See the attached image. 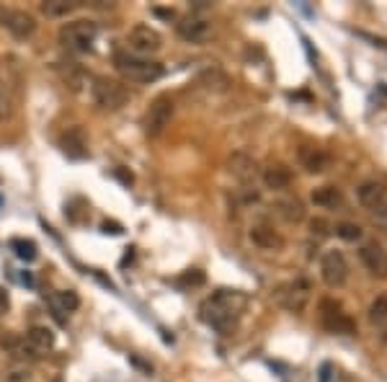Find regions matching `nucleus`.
Returning a JSON list of instances; mask_svg holds the SVG:
<instances>
[{
  "label": "nucleus",
  "mask_w": 387,
  "mask_h": 382,
  "mask_svg": "<svg viewBox=\"0 0 387 382\" xmlns=\"http://www.w3.org/2000/svg\"><path fill=\"white\" fill-rule=\"evenodd\" d=\"M0 26L13 37V39H29L34 37L37 32V18L26 11H18V8H6L0 11Z\"/></svg>",
  "instance_id": "10"
},
{
  "label": "nucleus",
  "mask_w": 387,
  "mask_h": 382,
  "mask_svg": "<svg viewBox=\"0 0 387 382\" xmlns=\"http://www.w3.org/2000/svg\"><path fill=\"white\" fill-rule=\"evenodd\" d=\"M328 230H331V228H328V223H325V220H320V217L310 223V232H313V235H317V238L328 235Z\"/></svg>",
  "instance_id": "30"
},
{
  "label": "nucleus",
  "mask_w": 387,
  "mask_h": 382,
  "mask_svg": "<svg viewBox=\"0 0 387 382\" xmlns=\"http://www.w3.org/2000/svg\"><path fill=\"white\" fill-rule=\"evenodd\" d=\"M317 318H320V326L328 331V334L336 336H356V323L354 318L343 310V305L336 303L333 297H323L317 303Z\"/></svg>",
  "instance_id": "4"
},
{
  "label": "nucleus",
  "mask_w": 387,
  "mask_h": 382,
  "mask_svg": "<svg viewBox=\"0 0 387 382\" xmlns=\"http://www.w3.org/2000/svg\"><path fill=\"white\" fill-rule=\"evenodd\" d=\"M310 202L317 209H341L343 207V194L336 186H320V189L310 194Z\"/></svg>",
  "instance_id": "20"
},
{
  "label": "nucleus",
  "mask_w": 387,
  "mask_h": 382,
  "mask_svg": "<svg viewBox=\"0 0 387 382\" xmlns=\"http://www.w3.org/2000/svg\"><path fill=\"white\" fill-rule=\"evenodd\" d=\"M333 230H336V235H339L341 240H346V243H356V240H362V235H364L362 225H356V223H339Z\"/></svg>",
  "instance_id": "26"
},
{
  "label": "nucleus",
  "mask_w": 387,
  "mask_h": 382,
  "mask_svg": "<svg viewBox=\"0 0 387 382\" xmlns=\"http://www.w3.org/2000/svg\"><path fill=\"white\" fill-rule=\"evenodd\" d=\"M3 380L6 382H29L32 380V369H29L26 364H13L11 369H6Z\"/></svg>",
  "instance_id": "27"
},
{
  "label": "nucleus",
  "mask_w": 387,
  "mask_h": 382,
  "mask_svg": "<svg viewBox=\"0 0 387 382\" xmlns=\"http://www.w3.org/2000/svg\"><path fill=\"white\" fill-rule=\"evenodd\" d=\"M96 37H98V24L96 21H72V24H65L60 29V41L63 47H67L70 52H91L96 44Z\"/></svg>",
  "instance_id": "6"
},
{
  "label": "nucleus",
  "mask_w": 387,
  "mask_h": 382,
  "mask_svg": "<svg viewBox=\"0 0 387 382\" xmlns=\"http://www.w3.org/2000/svg\"><path fill=\"white\" fill-rule=\"evenodd\" d=\"M248 240L258 251H266V253H279L284 248V238L279 235V230L271 223H253L251 230H248Z\"/></svg>",
  "instance_id": "12"
},
{
  "label": "nucleus",
  "mask_w": 387,
  "mask_h": 382,
  "mask_svg": "<svg viewBox=\"0 0 387 382\" xmlns=\"http://www.w3.org/2000/svg\"><path fill=\"white\" fill-rule=\"evenodd\" d=\"M173 112H176L173 98H171V96H158V98L147 106V112H145V117H143L145 135L147 137L163 135L166 127L171 124V119H173Z\"/></svg>",
  "instance_id": "7"
},
{
  "label": "nucleus",
  "mask_w": 387,
  "mask_h": 382,
  "mask_svg": "<svg viewBox=\"0 0 387 382\" xmlns=\"http://www.w3.org/2000/svg\"><path fill=\"white\" fill-rule=\"evenodd\" d=\"M310 297H313V284H310V279L305 277H294L289 279V282H282V284L274 289V300H277L287 312H294V315H302V312H305Z\"/></svg>",
  "instance_id": "3"
},
{
  "label": "nucleus",
  "mask_w": 387,
  "mask_h": 382,
  "mask_svg": "<svg viewBox=\"0 0 387 382\" xmlns=\"http://www.w3.org/2000/svg\"><path fill=\"white\" fill-rule=\"evenodd\" d=\"M228 171L232 173L235 181H240L243 186H251V183H256V176H258V163L248 152H232L228 158Z\"/></svg>",
  "instance_id": "14"
},
{
  "label": "nucleus",
  "mask_w": 387,
  "mask_h": 382,
  "mask_svg": "<svg viewBox=\"0 0 387 382\" xmlns=\"http://www.w3.org/2000/svg\"><path fill=\"white\" fill-rule=\"evenodd\" d=\"M178 284L181 286H202L204 284V274L199 269H191V271H186L181 279H178Z\"/></svg>",
  "instance_id": "28"
},
{
  "label": "nucleus",
  "mask_w": 387,
  "mask_h": 382,
  "mask_svg": "<svg viewBox=\"0 0 387 382\" xmlns=\"http://www.w3.org/2000/svg\"><path fill=\"white\" fill-rule=\"evenodd\" d=\"M91 98L101 112H119L129 101V91L119 80L98 75V78H93V86H91Z\"/></svg>",
  "instance_id": "5"
},
{
  "label": "nucleus",
  "mask_w": 387,
  "mask_h": 382,
  "mask_svg": "<svg viewBox=\"0 0 387 382\" xmlns=\"http://www.w3.org/2000/svg\"><path fill=\"white\" fill-rule=\"evenodd\" d=\"M60 145H63L65 155H70V158H75V160L88 155V137L80 127H70L67 132H63Z\"/></svg>",
  "instance_id": "19"
},
{
  "label": "nucleus",
  "mask_w": 387,
  "mask_h": 382,
  "mask_svg": "<svg viewBox=\"0 0 387 382\" xmlns=\"http://www.w3.org/2000/svg\"><path fill=\"white\" fill-rule=\"evenodd\" d=\"M41 11H44L49 18H63L75 11V3H67V0H47V3H41Z\"/></svg>",
  "instance_id": "24"
},
{
  "label": "nucleus",
  "mask_w": 387,
  "mask_h": 382,
  "mask_svg": "<svg viewBox=\"0 0 387 382\" xmlns=\"http://www.w3.org/2000/svg\"><path fill=\"white\" fill-rule=\"evenodd\" d=\"M24 341L34 357H44V354H49V351L55 349V334L47 326H32L26 331Z\"/></svg>",
  "instance_id": "16"
},
{
  "label": "nucleus",
  "mask_w": 387,
  "mask_h": 382,
  "mask_svg": "<svg viewBox=\"0 0 387 382\" xmlns=\"http://www.w3.org/2000/svg\"><path fill=\"white\" fill-rule=\"evenodd\" d=\"M52 305H55L60 312H75L80 308V297L72 292V289H63L52 297Z\"/></svg>",
  "instance_id": "22"
},
{
  "label": "nucleus",
  "mask_w": 387,
  "mask_h": 382,
  "mask_svg": "<svg viewBox=\"0 0 387 382\" xmlns=\"http://www.w3.org/2000/svg\"><path fill=\"white\" fill-rule=\"evenodd\" d=\"M369 323H374V326H382V323H387V295H379L372 300L369 305Z\"/></svg>",
  "instance_id": "25"
},
{
  "label": "nucleus",
  "mask_w": 387,
  "mask_h": 382,
  "mask_svg": "<svg viewBox=\"0 0 387 382\" xmlns=\"http://www.w3.org/2000/svg\"><path fill=\"white\" fill-rule=\"evenodd\" d=\"M377 220H379V223H382V225H385V228H387V207L382 209V212H379V215H377Z\"/></svg>",
  "instance_id": "31"
},
{
  "label": "nucleus",
  "mask_w": 387,
  "mask_h": 382,
  "mask_svg": "<svg viewBox=\"0 0 387 382\" xmlns=\"http://www.w3.org/2000/svg\"><path fill=\"white\" fill-rule=\"evenodd\" d=\"M359 261H362L364 269L369 271V274H374V277H382L387 269V256L377 240H369V243H364V246L359 248Z\"/></svg>",
  "instance_id": "15"
},
{
  "label": "nucleus",
  "mask_w": 387,
  "mask_h": 382,
  "mask_svg": "<svg viewBox=\"0 0 387 382\" xmlns=\"http://www.w3.org/2000/svg\"><path fill=\"white\" fill-rule=\"evenodd\" d=\"M297 160L308 173H325L331 168V155L320 147H310V145H302L297 150Z\"/></svg>",
  "instance_id": "17"
},
{
  "label": "nucleus",
  "mask_w": 387,
  "mask_h": 382,
  "mask_svg": "<svg viewBox=\"0 0 387 382\" xmlns=\"http://www.w3.org/2000/svg\"><path fill=\"white\" fill-rule=\"evenodd\" d=\"M320 277L331 289H339L348 282V261L341 251H325L320 258Z\"/></svg>",
  "instance_id": "9"
},
{
  "label": "nucleus",
  "mask_w": 387,
  "mask_h": 382,
  "mask_svg": "<svg viewBox=\"0 0 387 382\" xmlns=\"http://www.w3.org/2000/svg\"><path fill=\"white\" fill-rule=\"evenodd\" d=\"M114 67H117L126 80L132 83H155V80L163 78V65L160 62H152L147 57H137V55H129V52H119L114 57Z\"/></svg>",
  "instance_id": "2"
},
{
  "label": "nucleus",
  "mask_w": 387,
  "mask_h": 382,
  "mask_svg": "<svg viewBox=\"0 0 387 382\" xmlns=\"http://www.w3.org/2000/svg\"><path fill=\"white\" fill-rule=\"evenodd\" d=\"M178 34H181L183 41L189 44H204L209 37H212V21L204 16V13H189L178 24Z\"/></svg>",
  "instance_id": "13"
},
{
  "label": "nucleus",
  "mask_w": 387,
  "mask_h": 382,
  "mask_svg": "<svg viewBox=\"0 0 387 382\" xmlns=\"http://www.w3.org/2000/svg\"><path fill=\"white\" fill-rule=\"evenodd\" d=\"M245 308V295L240 289H217L212 297H206L199 312L206 326H212L217 334L228 336L235 331L240 312Z\"/></svg>",
  "instance_id": "1"
},
{
  "label": "nucleus",
  "mask_w": 387,
  "mask_h": 382,
  "mask_svg": "<svg viewBox=\"0 0 387 382\" xmlns=\"http://www.w3.org/2000/svg\"><path fill=\"white\" fill-rule=\"evenodd\" d=\"M8 114H11V98H8V91L0 83V119H6Z\"/></svg>",
  "instance_id": "29"
},
{
  "label": "nucleus",
  "mask_w": 387,
  "mask_h": 382,
  "mask_svg": "<svg viewBox=\"0 0 387 382\" xmlns=\"http://www.w3.org/2000/svg\"><path fill=\"white\" fill-rule=\"evenodd\" d=\"M356 199L364 209L374 212V217L387 207V186L377 178H369V181H362L356 186Z\"/></svg>",
  "instance_id": "11"
},
{
  "label": "nucleus",
  "mask_w": 387,
  "mask_h": 382,
  "mask_svg": "<svg viewBox=\"0 0 387 382\" xmlns=\"http://www.w3.org/2000/svg\"><path fill=\"white\" fill-rule=\"evenodd\" d=\"M126 49L137 57H150L163 49V37L152 26L137 24L126 32Z\"/></svg>",
  "instance_id": "8"
},
{
  "label": "nucleus",
  "mask_w": 387,
  "mask_h": 382,
  "mask_svg": "<svg viewBox=\"0 0 387 382\" xmlns=\"http://www.w3.org/2000/svg\"><path fill=\"white\" fill-rule=\"evenodd\" d=\"M274 209H277V215L284 217L287 223H302V220H305V204H302L300 199H294V197L277 199Z\"/></svg>",
  "instance_id": "21"
},
{
  "label": "nucleus",
  "mask_w": 387,
  "mask_h": 382,
  "mask_svg": "<svg viewBox=\"0 0 387 382\" xmlns=\"http://www.w3.org/2000/svg\"><path fill=\"white\" fill-rule=\"evenodd\" d=\"M263 186L271 191H287L289 186H292V171L284 166V163H271V166L263 168Z\"/></svg>",
  "instance_id": "18"
},
{
  "label": "nucleus",
  "mask_w": 387,
  "mask_h": 382,
  "mask_svg": "<svg viewBox=\"0 0 387 382\" xmlns=\"http://www.w3.org/2000/svg\"><path fill=\"white\" fill-rule=\"evenodd\" d=\"M11 251L16 253V258L21 261H34L37 258V243L26 238H13L11 240Z\"/></svg>",
  "instance_id": "23"
},
{
  "label": "nucleus",
  "mask_w": 387,
  "mask_h": 382,
  "mask_svg": "<svg viewBox=\"0 0 387 382\" xmlns=\"http://www.w3.org/2000/svg\"><path fill=\"white\" fill-rule=\"evenodd\" d=\"M382 341H385V343H387V328H385V334H382Z\"/></svg>",
  "instance_id": "32"
}]
</instances>
